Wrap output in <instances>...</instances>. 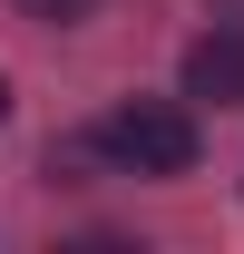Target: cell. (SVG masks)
Segmentation results:
<instances>
[{
  "label": "cell",
  "mask_w": 244,
  "mask_h": 254,
  "mask_svg": "<svg viewBox=\"0 0 244 254\" xmlns=\"http://www.w3.org/2000/svg\"><path fill=\"white\" fill-rule=\"evenodd\" d=\"M98 157L118 176H185L195 166V118L176 98H118L98 118Z\"/></svg>",
  "instance_id": "cell-1"
},
{
  "label": "cell",
  "mask_w": 244,
  "mask_h": 254,
  "mask_svg": "<svg viewBox=\"0 0 244 254\" xmlns=\"http://www.w3.org/2000/svg\"><path fill=\"white\" fill-rule=\"evenodd\" d=\"M185 98L205 108H244V30H205L185 49Z\"/></svg>",
  "instance_id": "cell-2"
},
{
  "label": "cell",
  "mask_w": 244,
  "mask_h": 254,
  "mask_svg": "<svg viewBox=\"0 0 244 254\" xmlns=\"http://www.w3.org/2000/svg\"><path fill=\"white\" fill-rule=\"evenodd\" d=\"M30 20H49V30H78V20H98V0H20Z\"/></svg>",
  "instance_id": "cell-3"
},
{
  "label": "cell",
  "mask_w": 244,
  "mask_h": 254,
  "mask_svg": "<svg viewBox=\"0 0 244 254\" xmlns=\"http://www.w3.org/2000/svg\"><path fill=\"white\" fill-rule=\"evenodd\" d=\"M0 118H10V78H0Z\"/></svg>",
  "instance_id": "cell-4"
}]
</instances>
